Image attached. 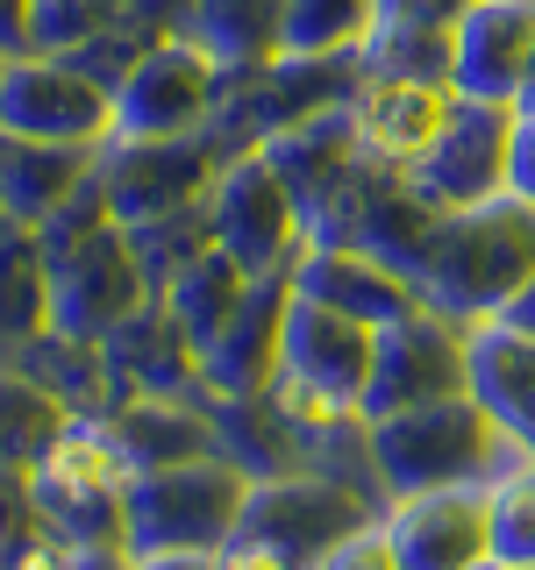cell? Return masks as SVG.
<instances>
[{
    "instance_id": "obj_1",
    "label": "cell",
    "mask_w": 535,
    "mask_h": 570,
    "mask_svg": "<svg viewBox=\"0 0 535 570\" xmlns=\"http://www.w3.org/2000/svg\"><path fill=\"white\" fill-rule=\"evenodd\" d=\"M528 278H535V200H522V193L507 186L478 207L442 214L415 293H421V307L478 328V321L507 314Z\"/></svg>"
},
{
    "instance_id": "obj_2",
    "label": "cell",
    "mask_w": 535,
    "mask_h": 570,
    "mask_svg": "<svg viewBox=\"0 0 535 570\" xmlns=\"http://www.w3.org/2000/svg\"><path fill=\"white\" fill-rule=\"evenodd\" d=\"M371 456H379L386 499H407L436 485H493L499 471L528 463L535 450H522L471 392H457V400H428L371 421Z\"/></svg>"
},
{
    "instance_id": "obj_3",
    "label": "cell",
    "mask_w": 535,
    "mask_h": 570,
    "mask_svg": "<svg viewBox=\"0 0 535 570\" xmlns=\"http://www.w3.org/2000/svg\"><path fill=\"white\" fill-rule=\"evenodd\" d=\"M243 499H250V478L222 450L121 478L129 557H150V549H222L243 521Z\"/></svg>"
},
{
    "instance_id": "obj_4",
    "label": "cell",
    "mask_w": 535,
    "mask_h": 570,
    "mask_svg": "<svg viewBox=\"0 0 535 570\" xmlns=\"http://www.w3.org/2000/svg\"><path fill=\"white\" fill-rule=\"evenodd\" d=\"M29 499L43 534L65 549H129V507H121V463L94 421H71V435L29 471Z\"/></svg>"
},
{
    "instance_id": "obj_5",
    "label": "cell",
    "mask_w": 535,
    "mask_h": 570,
    "mask_svg": "<svg viewBox=\"0 0 535 570\" xmlns=\"http://www.w3.org/2000/svg\"><path fill=\"white\" fill-rule=\"evenodd\" d=\"M371 350H379V328L321 307V299H293V314H285V356H279V400L308 428L357 414L364 385H371Z\"/></svg>"
},
{
    "instance_id": "obj_6",
    "label": "cell",
    "mask_w": 535,
    "mask_h": 570,
    "mask_svg": "<svg viewBox=\"0 0 535 570\" xmlns=\"http://www.w3.org/2000/svg\"><path fill=\"white\" fill-rule=\"evenodd\" d=\"M228 157H236V136H228L222 121H214V129H193V136H107L100 178H107V200H115V222L136 228V222H150V214L207 200Z\"/></svg>"
},
{
    "instance_id": "obj_7",
    "label": "cell",
    "mask_w": 535,
    "mask_h": 570,
    "mask_svg": "<svg viewBox=\"0 0 535 570\" xmlns=\"http://www.w3.org/2000/svg\"><path fill=\"white\" fill-rule=\"evenodd\" d=\"M471 392V328L436 307H415L400 321L379 328V350H371V385H364V421L407 414V406L428 400H457Z\"/></svg>"
},
{
    "instance_id": "obj_8",
    "label": "cell",
    "mask_w": 535,
    "mask_h": 570,
    "mask_svg": "<svg viewBox=\"0 0 535 570\" xmlns=\"http://www.w3.org/2000/svg\"><path fill=\"white\" fill-rule=\"evenodd\" d=\"M214 243L243 264V272H293L308 249V214H300L293 186L264 150H236L214 178Z\"/></svg>"
},
{
    "instance_id": "obj_9",
    "label": "cell",
    "mask_w": 535,
    "mask_h": 570,
    "mask_svg": "<svg viewBox=\"0 0 535 570\" xmlns=\"http://www.w3.org/2000/svg\"><path fill=\"white\" fill-rule=\"evenodd\" d=\"M514 129H522V107L507 100H464L450 107L442 136L407 165L421 200H436L442 214L457 207H478L493 193H507V171H514Z\"/></svg>"
},
{
    "instance_id": "obj_10",
    "label": "cell",
    "mask_w": 535,
    "mask_h": 570,
    "mask_svg": "<svg viewBox=\"0 0 535 570\" xmlns=\"http://www.w3.org/2000/svg\"><path fill=\"white\" fill-rule=\"evenodd\" d=\"M357 528H371L364 492H350L343 478H314V471L257 478L250 499H243V521H236V534L279 549V557L300 563V570H314L329 549H343Z\"/></svg>"
},
{
    "instance_id": "obj_11",
    "label": "cell",
    "mask_w": 535,
    "mask_h": 570,
    "mask_svg": "<svg viewBox=\"0 0 535 570\" xmlns=\"http://www.w3.org/2000/svg\"><path fill=\"white\" fill-rule=\"evenodd\" d=\"M143 299H150V278L136 264V243L121 222L86 228L79 243L50 249V328L71 335H115Z\"/></svg>"
},
{
    "instance_id": "obj_12",
    "label": "cell",
    "mask_w": 535,
    "mask_h": 570,
    "mask_svg": "<svg viewBox=\"0 0 535 570\" xmlns=\"http://www.w3.org/2000/svg\"><path fill=\"white\" fill-rule=\"evenodd\" d=\"M222 107V65L193 36H157L115 94V136H193Z\"/></svg>"
},
{
    "instance_id": "obj_13",
    "label": "cell",
    "mask_w": 535,
    "mask_h": 570,
    "mask_svg": "<svg viewBox=\"0 0 535 570\" xmlns=\"http://www.w3.org/2000/svg\"><path fill=\"white\" fill-rule=\"evenodd\" d=\"M300 285L293 272H257L243 293V307L214 328V343H201V385L207 400H250V392L279 385V356H285V314H293Z\"/></svg>"
},
{
    "instance_id": "obj_14",
    "label": "cell",
    "mask_w": 535,
    "mask_h": 570,
    "mask_svg": "<svg viewBox=\"0 0 535 570\" xmlns=\"http://www.w3.org/2000/svg\"><path fill=\"white\" fill-rule=\"evenodd\" d=\"M0 121L8 136L43 142H107L115 136V94L94 86L65 58H22L0 71Z\"/></svg>"
},
{
    "instance_id": "obj_15",
    "label": "cell",
    "mask_w": 535,
    "mask_h": 570,
    "mask_svg": "<svg viewBox=\"0 0 535 570\" xmlns=\"http://www.w3.org/2000/svg\"><path fill=\"white\" fill-rule=\"evenodd\" d=\"M386 542L400 570H478L493 563L486 542V485H436L386 507Z\"/></svg>"
},
{
    "instance_id": "obj_16",
    "label": "cell",
    "mask_w": 535,
    "mask_h": 570,
    "mask_svg": "<svg viewBox=\"0 0 535 570\" xmlns=\"http://www.w3.org/2000/svg\"><path fill=\"white\" fill-rule=\"evenodd\" d=\"M450 86L464 100H507L522 107L528 50H535V0H471V14L450 29Z\"/></svg>"
},
{
    "instance_id": "obj_17",
    "label": "cell",
    "mask_w": 535,
    "mask_h": 570,
    "mask_svg": "<svg viewBox=\"0 0 535 570\" xmlns=\"http://www.w3.org/2000/svg\"><path fill=\"white\" fill-rule=\"evenodd\" d=\"M94 428L107 435L121 478L214 456V414H207V400H186V392H136V400H121L115 414H100Z\"/></svg>"
},
{
    "instance_id": "obj_18",
    "label": "cell",
    "mask_w": 535,
    "mask_h": 570,
    "mask_svg": "<svg viewBox=\"0 0 535 570\" xmlns=\"http://www.w3.org/2000/svg\"><path fill=\"white\" fill-rule=\"evenodd\" d=\"M100 343H107V364H115V379H121V400H136V392H186V400H207L201 343H193L186 321L165 307V293H150L115 335H100Z\"/></svg>"
},
{
    "instance_id": "obj_19",
    "label": "cell",
    "mask_w": 535,
    "mask_h": 570,
    "mask_svg": "<svg viewBox=\"0 0 535 570\" xmlns=\"http://www.w3.org/2000/svg\"><path fill=\"white\" fill-rule=\"evenodd\" d=\"M450 107H457V86H428V79H357V94H350L364 150L379 165H400V171L442 136Z\"/></svg>"
},
{
    "instance_id": "obj_20",
    "label": "cell",
    "mask_w": 535,
    "mask_h": 570,
    "mask_svg": "<svg viewBox=\"0 0 535 570\" xmlns=\"http://www.w3.org/2000/svg\"><path fill=\"white\" fill-rule=\"evenodd\" d=\"M257 150L272 157L279 178L293 186L300 214H314L357 165H371V150H364V136H357L350 107H321V115H308V121H285V129H272Z\"/></svg>"
},
{
    "instance_id": "obj_21",
    "label": "cell",
    "mask_w": 535,
    "mask_h": 570,
    "mask_svg": "<svg viewBox=\"0 0 535 570\" xmlns=\"http://www.w3.org/2000/svg\"><path fill=\"white\" fill-rule=\"evenodd\" d=\"M293 285H300V299H321V307L364 321V328H386V321L421 307L415 278H400L392 264L364 257V249H300Z\"/></svg>"
},
{
    "instance_id": "obj_22",
    "label": "cell",
    "mask_w": 535,
    "mask_h": 570,
    "mask_svg": "<svg viewBox=\"0 0 535 570\" xmlns=\"http://www.w3.org/2000/svg\"><path fill=\"white\" fill-rule=\"evenodd\" d=\"M207 414H214V450L236 463L250 485L257 478H293L300 456L314 450V428L279 400V385L250 392V400H207Z\"/></svg>"
},
{
    "instance_id": "obj_23",
    "label": "cell",
    "mask_w": 535,
    "mask_h": 570,
    "mask_svg": "<svg viewBox=\"0 0 535 570\" xmlns=\"http://www.w3.org/2000/svg\"><path fill=\"white\" fill-rule=\"evenodd\" d=\"M8 356H14L22 379H36L50 400H65L79 421H100V414L121 406V379H115V364H107V343H94V335L43 328V335H29V343H14Z\"/></svg>"
},
{
    "instance_id": "obj_24",
    "label": "cell",
    "mask_w": 535,
    "mask_h": 570,
    "mask_svg": "<svg viewBox=\"0 0 535 570\" xmlns=\"http://www.w3.org/2000/svg\"><path fill=\"white\" fill-rule=\"evenodd\" d=\"M471 400L507 428L522 450H535V335L514 321L471 328Z\"/></svg>"
},
{
    "instance_id": "obj_25",
    "label": "cell",
    "mask_w": 535,
    "mask_h": 570,
    "mask_svg": "<svg viewBox=\"0 0 535 570\" xmlns=\"http://www.w3.org/2000/svg\"><path fill=\"white\" fill-rule=\"evenodd\" d=\"M107 142H43V136H8V171H0V200H8V222L43 228L86 178L100 171Z\"/></svg>"
},
{
    "instance_id": "obj_26",
    "label": "cell",
    "mask_w": 535,
    "mask_h": 570,
    "mask_svg": "<svg viewBox=\"0 0 535 570\" xmlns=\"http://www.w3.org/2000/svg\"><path fill=\"white\" fill-rule=\"evenodd\" d=\"M186 36L214 65H272L285 50V0H186Z\"/></svg>"
},
{
    "instance_id": "obj_27",
    "label": "cell",
    "mask_w": 535,
    "mask_h": 570,
    "mask_svg": "<svg viewBox=\"0 0 535 570\" xmlns=\"http://www.w3.org/2000/svg\"><path fill=\"white\" fill-rule=\"evenodd\" d=\"M250 278H257V272H243V264L228 257L222 243H207L201 257H193L186 272H178V278L165 285V307H172L178 321H186V335H193V343H214V328H222V321L243 307Z\"/></svg>"
},
{
    "instance_id": "obj_28",
    "label": "cell",
    "mask_w": 535,
    "mask_h": 570,
    "mask_svg": "<svg viewBox=\"0 0 535 570\" xmlns=\"http://www.w3.org/2000/svg\"><path fill=\"white\" fill-rule=\"evenodd\" d=\"M450 29H392L371 22L357 36V79H428V86H450Z\"/></svg>"
},
{
    "instance_id": "obj_29",
    "label": "cell",
    "mask_w": 535,
    "mask_h": 570,
    "mask_svg": "<svg viewBox=\"0 0 535 570\" xmlns=\"http://www.w3.org/2000/svg\"><path fill=\"white\" fill-rule=\"evenodd\" d=\"M129 243H136V264H143V278H150V293H165V285L214 243V200H186L172 214H150V222L129 228Z\"/></svg>"
},
{
    "instance_id": "obj_30",
    "label": "cell",
    "mask_w": 535,
    "mask_h": 570,
    "mask_svg": "<svg viewBox=\"0 0 535 570\" xmlns=\"http://www.w3.org/2000/svg\"><path fill=\"white\" fill-rule=\"evenodd\" d=\"M0 328H8V350L50 328V249L29 222H8V314H0Z\"/></svg>"
},
{
    "instance_id": "obj_31",
    "label": "cell",
    "mask_w": 535,
    "mask_h": 570,
    "mask_svg": "<svg viewBox=\"0 0 535 570\" xmlns=\"http://www.w3.org/2000/svg\"><path fill=\"white\" fill-rule=\"evenodd\" d=\"M71 406L50 400L36 379H22V371H8V471H36L58 442L71 435Z\"/></svg>"
},
{
    "instance_id": "obj_32",
    "label": "cell",
    "mask_w": 535,
    "mask_h": 570,
    "mask_svg": "<svg viewBox=\"0 0 535 570\" xmlns=\"http://www.w3.org/2000/svg\"><path fill=\"white\" fill-rule=\"evenodd\" d=\"M486 542H493V563L535 570V456L486 485Z\"/></svg>"
},
{
    "instance_id": "obj_33",
    "label": "cell",
    "mask_w": 535,
    "mask_h": 570,
    "mask_svg": "<svg viewBox=\"0 0 535 570\" xmlns=\"http://www.w3.org/2000/svg\"><path fill=\"white\" fill-rule=\"evenodd\" d=\"M364 29H371V0H285V50H300V58L357 50Z\"/></svg>"
},
{
    "instance_id": "obj_34",
    "label": "cell",
    "mask_w": 535,
    "mask_h": 570,
    "mask_svg": "<svg viewBox=\"0 0 535 570\" xmlns=\"http://www.w3.org/2000/svg\"><path fill=\"white\" fill-rule=\"evenodd\" d=\"M107 22H115L107 0H36V43H43V58L79 50L86 36H100Z\"/></svg>"
},
{
    "instance_id": "obj_35",
    "label": "cell",
    "mask_w": 535,
    "mask_h": 570,
    "mask_svg": "<svg viewBox=\"0 0 535 570\" xmlns=\"http://www.w3.org/2000/svg\"><path fill=\"white\" fill-rule=\"evenodd\" d=\"M471 14V0H371V22L392 29H457Z\"/></svg>"
},
{
    "instance_id": "obj_36",
    "label": "cell",
    "mask_w": 535,
    "mask_h": 570,
    "mask_svg": "<svg viewBox=\"0 0 535 570\" xmlns=\"http://www.w3.org/2000/svg\"><path fill=\"white\" fill-rule=\"evenodd\" d=\"M314 570H400V557H392V542H386V528H357L343 549H329Z\"/></svg>"
},
{
    "instance_id": "obj_37",
    "label": "cell",
    "mask_w": 535,
    "mask_h": 570,
    "mask_svg": "<svg viewBox=\"0 0 535 570\" xmlns=\"http://www.w3.org/2000/svg\"><path fill=\"white\" fill-rule=\"evenodd\" d=\"M222 570H300V563H285L279 549L250 542V534H228V542H222Z\"/></svg>"
},
{
    "instance_id": "obj_38",
    "label": "cell",
    "mask_w": 535,
    "mask_h": 570,
    "mask_svg": "<svg viewBox=\"0 0 535 570\" xmlns=\"http://www.w3.org/2000/svg\"><path fill=\"white\" fill-rule=\"evenodd\" d=\"M507 186L522 193V200H535V115H522V129H514V171Z\"/></svg>"
},
{
    "instance_id": "obj_39",
    "label": "cell",
    "mask_w": 535,
    "mask_h": 570,
    "mask_svg": "<svg viewBox=\"0 0 535 570\" xmlns=\"http://www.w3.org/2000/svg\"><path fill=\"white\" fill-rule=\"evenodd\" d=\"M136 570H222V549H150Z\"/></svg>"
},
{
    "instance_id": "obj_40",
    "label": "cell",
    "mask_w": 535,
    "mask_h": 570,
    "mask_svg": "<svg viewBox=\"0 0 535 570\" xmlns=\"http://www.w3.org/2000/svg\"><path fill=\"white\" fill-rule=\"evenodd\" d=\"M65 570H136V557L129 549H71Z\"/></svg>"
},
{
    "instance_id": "obj_41",
    "label": "cell",
    "mask_w": 535,
    "mask_h": 570,
    "mask_svg": "<svg viewBox=\"0 0 535 570\" xmlns=\"http://www.w3.org/2000/svg\"><path fill=\"white\" fill-rule=\"evenodd\" d=\"M499 321H514V328H528V335H535V278L522 285V299H514V307L499 314Z\"/></svg>"
},
{
    "instance_id": "obj_42",
    "label": "cell",
    "mask_w": 535,
    "mask_h": 570,
    "mask_svg": "<svg viewBox=\"0 0 535 570\" xmlns=\"http://www.w3.org/2000/svg\"><path fill=\"white\" fill-rule=\"evenodd\" d=\"M522 115H535V50H528V79H522Z\"/></svg>"
},
{
    "instance_id": "obj_43",
    "label": "cell",
    "mask_w": 535,
    "mask_h": 570,
    "mask_svg": "<svg viewBox=\"0 0 535 570\" xmlns=\"http://www.w3.org/2000/svg\"><path fill=\"white\" fill-rule=\"evenodd\" d=\"M478 570H507V563H478Z\"/></svg>"
}]
</instances>
